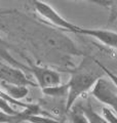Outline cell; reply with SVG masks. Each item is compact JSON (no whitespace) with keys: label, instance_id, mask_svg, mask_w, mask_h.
<instances>
[{"label":"cell","instance_id":"cell-11","mask_svg":"<svg viewBox=\"0 0 117 123\" xmlns=\"http://www.w3.org/2000/svg\"><path fill=\"white\" fill-rule=\"evenodd\" d=\"M68 113H70V119L71 122H76V123H88L87 119L85 117V115L82 111V108L79 107H75L74 105Z\"/></svg>","mask_w":117,"mask_h":123},{"label":"cell","instance_id":"cell-4","mask_svg":"<svg viewBox=\"0 0 117 123\" xmlns=\"http://www.w3.org/2000/svg\"><path fill=\"white\" fill-rule=\"evenodd\" d=\"M29 66V72L34 76L35 80L38 87L41 89L46 87L58 85L62 83V77L61 74L58 71L53 70L50 68L37 66V65L30 64Z\"/></svg>","mask_w":117,"mask_h":123},{"label":"cell","instance_id":"cell-1","mask_svg":"<svg viewBox=\"0 0 117 123\" xmlns=\"http://www.w3.org/2000/svg\"><path fill=\"white\" fill-rule=\"evenodd\" d=\"M91 65L88 66V62H83L78 68L70 71V79L67 82L68 84V94L66 98V105L65 110L69 112L70 109L75 105L77 99L85 94L96 84V82L101 77L105 75L102 68L97 64V68H93L92 65V57H91Z\"/></svg>","mask_w":117,"mask_h":123},{"label":"cell","instance_id":"cell-3","mask_svg":"<svg viewBox=\"0 0 117 123\" xmlns=\"http://www.w3.org/2000/svg\"><path fill=\"white\" fill-rule=\"evenodd\" d=\"M91 94L99 102L105 104L117 112V88L103 77L98 80L91 88Z\"/></svg>","mask_w":117,"mask_h":123},{"label":"cell","instance_id":"cell-10","mask_svg":"<svg viewBox=\"0 0 117 123\" xmlns=\"http://www.w3.org/2000/svg\"><path fill=\"white\" fill-rule=\"evenodd\" d=\"M82 111L85 115V117L87 119V122H91V123H106L105 121V119L103 118L102 115H99L98 113H96L95 111H93L92 107L91 104H88L87 106L85 107H82Z\"/></svg>","mask_w":117,"mask_h":123},{"label":"cell","instance_id":"cell-16","mask_svg":"<svg viewBox=\"0 0 117 123\" xmlns=\"http://www.w3.org/2000/svg\"><path fill=\"white\" fill-rule=\"evenodd\" d=\"M95 61H96V63L99 65V66L102 68V70H103V72L105 73V75H107L108 76V78H110V80H111V82L114 84L115 85V87L117 88V75L115 74V73H113L111 70H109V69L107 68V67H105L104 65L101 63V62H99L98 60H96L95 59Z\"/></svg>","mask_w":117,"mask_h":123},{"label":"cell","instance_id":"cell-13","mask_svg":"<svg viewBox=\"0 0 117 123\" xmlns=\"http://www.w3.org/2000/svg\"><path fill=\"white\" fill-rule=\"evenodd\" d=\"M102 116L106 122L109 123H117V114L115 111L110 107L102 108Z\"/></svg>","mask_w":117,"mask_h":123},{"label":"cell","instance_id":"cell-9","mask_svg":"<svg viewBox=\"0 0 117 123\" xmlns=\"http://www.w3.org/2000/svg\"><path fill=\"white\" fill-rule=\"evenodd\" d=\"M42 92L50 98H67L68 94V84H58V85H54V86H50V87H46L41 89Z\"/></svg>","mask_w":117,"mask_h":123},{"label":"cell","instance_id":"cell-7","mask_svg":"<svg viewBox=\"0 0 117 123\" xmlns=\"http://www.w3.org/2000/svg\"><path fill=\"white\" fill-rule=\"evenodd\" d=\"M9 12H13V10L0 11V14H5V13H9ZM9 48H10L9 44L7 43L5 40H3L2 38L0 37V57H1L2 60H4L7 64L11 65V66L18 67V68H20V69H22V70L29 72V66H28V65H25V64L21 63V62H19V61L10 53Z\"/></svg>","mask_w":117,"mask_h":123},{"label":"cell","instance_id":"cell-12","mask_svg":"<svg viewBox=\"0 0 117 123\" xmlns=\"http://www.w3.org/2000/svg\"><path fill=\"white\" fill-rule=\"evenodd\" d=\"M26 122H32V123H50V122H58L57 118L48 117V116H42L41 114H32L27 119Z\"/></svg>","mask_w":117,"mask_h":123},{"label":"cell","instance_id":"cell-5","mask_svg":"<svg viewBox=\"0 0 117 123\" xmlns=\"http://www.w3.org/2000/svg\"><path fill=\"white\" fill-rule=\"evenodd\" d=\"M0 80L2 82L18 84V85H26V86H38L36 82H33L28 78L25 74L24 70L18 67L11 66L9 64L0 65Z\"/></svg>","mask_w":117,"mask_h":123},{"label":"cell","instance_id":"cell-8","mask_svg":"<svg viewBox=\"0 0 117 123\" xmlns=\"http://www.w3.org/2000/svg\"><path fill=\"white\" fill-rule=\"evenodd\" d=\"M0 87L13 98L19 99V101L22 98H25L29 94V89L26 85H18V84H11L1 81Z\"/></svg>","mask_w":117,"mask_h":123},{"label":"cell","instance_id":"cell-6","mask_svg":"<svg viewBox=\"0 0 117 123\" xmlns=\"http://www.w3.org/2000/svg\"><path fill=\"white\" fill-rule=\"evenodd\" d=\"M76 34L84 35L97 39L102 44L108 47L117 49V32L107 29H93V28H83L79 27L76 31Z\"/></svg>","mask_w":117,"mask_h":123},{"label":"cell","instance_id":"cell-14","mask_svg":"<svg viewBox=\"0 0 117 123\" xmlns=\"http://www.w3.org/2000/svg\"><path fill=\"white\" fill-rule=\"evenodd\" d=\"M0 98L6 99V101H7V102H9L11 105H14V106L24 108V109H26V108H28V107L30 106V104H25V103H22L21 101H19V99H14V98H13L10 97V95L7 94L6 92L3 90L1 87H0Z\"/></svg>","mask_w":117,"mask_h":123},{"label":"cell","instance_id":"cell-2","mask_svg":"<svg viewBox=\"0 0 117 123\" xmlns=\"http://www.w3.org/2000/svg\"><path fill=\"white\" fill-rule=\"evenodd\" d=\"M31 2H32L35 11L41 18H43L44 20H46L52 25L58 27V29L76 34V31L80 26H77L73 23L69 22L68 20H66L52 6H50L44 1H41V0H31Z\"/></svg>","mask_w":117,"mask_h":123},{"label":"cell","instance_id":"cell-18","mask_svg":"<svg viewBox=\"0 0 117 123\" xmlns=\"http://www.w3.org/2000/svg\"><path fill=\"white\" fill-rule=\"evenodd\" d=\"M116 60H117V55H116Z\"/></svg>","mask_w":117,"mask_h":123},{"label":"cell","instance_id":"cell-17","mask_svg":"<svg viewBox=\"0 0 117 123\" xmlns=\"http://www.w3.org/2000/svg\"><path fill=\"white\" fill-rule=\"evenodd\" d=\"M76 1L88 2V3H91V4H96L98 6L105 7V8H109V5H110V1L109 0H76Z\"/></svg>","mask_w":117,"mask_h":123},{"label":"cell","instance_id":"cell-15","mask_svg":"<svg viewBox=\"0 0 117 123\" xmlns=\"http://www.w3.org/2000/svg\"><path fill=\"white\" fill-rule=\"evenodd\" d=\"M110 5H109V18H108V24H112L115 21H117V0H109Z\"/></svg>","mask_w":117,"mask_h":123}]
</instances>
